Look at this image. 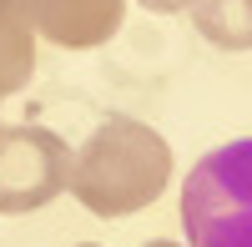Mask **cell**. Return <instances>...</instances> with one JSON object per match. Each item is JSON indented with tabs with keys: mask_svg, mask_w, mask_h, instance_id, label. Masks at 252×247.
<instances>
[{
	"mask_svg": "<svg viewBox=\"0 0 252 247\" xmlns=\"http://www.w3.org/2000/svg\"><path fill=\"white\" fill-rule=\"evenodd\" d=\"M172 182V147L146 121L111 116L86 136V147L71 156L76 202L91 217H131L166 192Z\"/></svg>",
	"mask_w": 252,
	"mask_h": 247,
	"instance_id": "obj_1",
	"label": "cell"
},
{
	"mask_svg": "<svg viewBox=\"0 0 252 247\" xmlns=\"http://www.w3.org/2000/svg\"><path fill=\"white\" fill-rule=\"evenodd\" d=\"M182 227L192 247H252V136L212 147L182 182Z\"/></svg>",
	"mask_w": 252,
	"mask_h": 247,
	"instance_id": "obj_2",
	"label": "cell"
},
{
	"mask_svg": "<svg viewBox=\"0 0 252 247\" xmlns=\"http://www.w3.org/2000/svg\"><path fill=\"white\" fill-rule=\"evenodd\" d=\"M71 156L51 126H0V217L56 202L71 182Z\"/></svg>",
	"mask_w": 252,
	"mask_h": 247,
	"instance_id": "obj_3",
	"label": "cell"
},
{
	"mask_svg": "<svg viewBox=\"0 0 252 247\" xmlns=\"http://www.w3.org/2000/svg\"><path fill=\"white\" fill-rule=\"evenodd\" d=\"M31 20L35 35L56 40L66 51H91L121 31L126 0H10Z\"/></svg>",
	"mask_w": 252,
	"mask_h": 247,
	"instance_id": "obj_4",
	"label": "cell"
},
{
	"mask_svg": "<svg viewBox=\"0 0 252 247\" xmlns=\"http://www.w3.org/2000/svg\"><path fill=\"white\" fill-rule=\"evenodd\" d=\"M35 71V31L10 0H0V96L26 91Z\"/></svg>",
	"mask_w": 252,
	"mask_h": 247,
	"instance_id": "obj_5",
	"label": "cell"
},
{
	"mask_svg": "<svg viewBox=\"0 0 252 247\" xmlns=\"http://www.w3.org/2000/svg\"><path fill=\"white\" fill-rule=\"evenodd\" d=\"M187 10L217 51H252V0H192Z\"/></svg>",
	"mask_w": 252,
	"mask_h": 247,
	"instance_id": "obj_6",
	"label": "cell"
},
{
	"mask_svg": "<svg viewBox=\"0 0 252 247\" xmlns=\"http://www.w3.org/2000/svg\"><path fill=\"white\" fill-rule=\"evenodd\" d=\"M136 5L157 10V15H177V10H187V5H192V0H136Z\"/></svg>",
	"mask_w": 252,
	"mask_h": 247,
	"instance_id": "obj_7",
	"label": "cell"
},
{
	"mask_svg": "<svg viewBox=\"0 0 252 247\" xmlns=\"http://www.w3.org/2000/svg\"><path fill=\"white\" fill-rule=\"evenodd\" d=\"M141 247H182V242H166V237H152V242H141Z\"/></svg>",
	"mask_w": 252,
	"mask_h": 247,
	"instance_id": "obj_8",
	"label": "cell"
},
{
	"mask_svg": "<svg viewBox=\"0 0 252 247\" xmlns=\"http://www.w3.org/2000/svg\"><path fill=\"white\" fill-rule=\"evenodd\" d=\"M81 247H96V242H81Z\"/></svg>",
	"mask_w": 252,
	"mask_h": 247,
	"instance_id": "obj_9",
	"label": "cell"
}]
</instances>
